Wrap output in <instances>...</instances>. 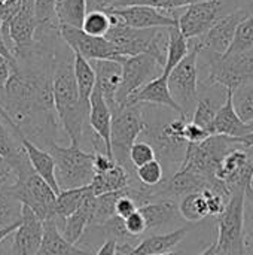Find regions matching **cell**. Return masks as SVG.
Returning a JSON list of instances; mask_svg holds the SVG:
<instances>
[{
  "instance_id": "obj_18",
  "label": "cell",
  "mask_w": 253,
  "mask_h": 255,
  "mask_svg": "<svg viewBox=\"0 0 253 255\" xmlns=\"http://www.w3.org/2000/svg\"><path fill=\"white\" fill-rule=\"evenodd\" d=\"M45 233V223L27 206L22 205V218L16 230L10 235L7 255H36Z\"/></svg>"
},
{
  "instance_id": "obj_10",
  "label": "cell",
  "mask_w": 253,
  "mask_h": 255,
  "mask_svg": "<svg viewBox=\"0 0 253 255\" xmlns=\"http://www.w3.org/2000/svg\"><path fill=\"white\" fill-rule=\"evenodd\" d=\"M239 146H242V143L237 137H230L224 134L209 136L201 143H189L182 167H188L192 172L212 181H219L216 178V173L224 158Z\"/></svg>"
},
{
  "instance_id": "obj_1",
  "label": "cell",
  "mask_w": 253,
  "mask_h": 255,
  "mask_svg": "<svg viewBox=\"0 0 253 255\" xmlns=\"http://www.w3.org/2000/svg\"><path fill=\"white\" fill-rule=\"evenodd\" d=\"M60 30L39 31L30 46L16 48V67L4 85L0 106L21 131L42 149L58 142L60 121L54 105L55 49Z\"/></svg>"
},
{
  "instance_id": "obj_55",
  "label": "cell",
  "mask_w": 253,
  "mask_h": 255,
  "mask_svg": "<svg viewBox=\"0 0 253 255\" xmlns=\"http://www.w3.org/2000/svg\"><path fill=\"white\" fill-rule=\"evenodd\" d=\"M0 1L6 6H10V7H18L21 4V0H0Z\"/></svg>"
},
{
  "instance_id": "obj_47",
  "label": "cell",
  "mask_w": 253,
  "mask_h": 255,
  "mask_svg": "<svg viewBox=\"0 0 253 255\" xmlns=\"http://www.w3.org/2000/svg\"><path fill=\"white\" fill-rule=\"evenodd\" d=\"M122 0H86V9L88 12L100 10V12H110L116 7H119Z\"/></svg>"
},
{
  "instance_id": "obj_25",
  "label": "cell",
  "mask_w": 253,
  "mask_h": 255,
  "mask_svg": "<svg viewBox=\"0 0 253 255\" xmlns=\"http://www.w3.org/2000/svg\"><path fill=\"white\" fill-rule=\"evenodd\" d=\"M139 211L146 220L148 233H152L154 230H164L166 227L179 223V220L182 218L179 203L174 200H154L139 208Z\"/></svg>"
},
{
  "instance_id": "obj_19",
  "label": "cell",
  "mask_w": 253,
  "mask_h": 255,
  "mask_svg": "<svg viewBox=\"0 0 253 255\" xmlns=\"http://www.w3.org/2000/svg\"><path fill=\"white\" fill-rule=\"evenodd\" d=\"M107 13L118 15L127 25L134 28H169L179 25V16L174 12L169 13L151 6H124Z\"/></svg>"
},
{
  "instance_id": "obj_56",
  "label": "cell",
  "mask_w": 253,
  "mask_h": 255,
  "mask_svg": "<svg viewBox=\"0 0 253 255\" xmlns=\"http://www.w3.org/2000/svg\"><path fill=\"white\" fill-rule=\"evenodd\" d=\"M248 200H251L253 205V196H248ZM246 233H248V238H249V239L253 242V221H251V229H249V230H246Z\"/></svg>"
},
{
  "instance_id": "obj_3",
  "label": "cell",
  "mask_w": 253,
  "mask_h": 255,
  "mask_svg": "<svg viewBox=\"0 0 253 255\" xmlns=\"http://www.w3.org/2000/svg\"><path fill=\"white\" fill-rule=\"evenodd\" d=\"M163 106L143 105V115L146 121V130L143 133L145 140L149 142L166 170L170 172L169 178L174 175L185 163L189 143L185 139V126L189 120L177 115L176 118H167Z\"/></svg>"
},
{
  "instance_id": "obj_34",
  "label": "cell",
  "mask_w": 253,
  "mask_h": 255,
  "mask_svg": "<svg viewBox=\"0 0 253 255\" xmlns=\"http://www.w3.org/2000/svg\"><path fill=\"white\" fill-rule=\"evenodd\" d=\"M179 211L185 221L188 223H200L210 217V208L204 191L192 193L183 197L179 202Z\"/></svg>"
},
{
  "instance_id": "obj_57",
  "label": "cell",
  "mask_w": 253,
  "mask_h": 255,
  "mask_svg": "<svg viewBox=\"0 0 253 255\" xmlns=\"http://www.w3.org/2000/svg\"><path fill=\"white\" fill-rule=\"evenodd\" d=\"M158 255H186L183 251H170V253H164V254H158Z\"/></svg>"
},
{
  "instance_id": "obj_42",
  "label": "cell",
  "mask_w": 253,
  "mask_h": 255,
  "mask_svg": "<svg viewBox=\"0 0 253 255\" xmlns=\"http://www.w3.org/2000/svg\"><path fill=\"white\" fill-rule=\"evenodd\" d=\"M253 48V13L249 15L237 28L234 42L228 52H242Z\"/></svg>"
},
{
  "instance_id": "obj_43",
  "label": "cell",
  "mask_w": 253,
  "mask_h": 255,
  "mask_svg": "<svg viewBox=\"0 0 253 255\" xmlns=\"http://www.w3.org/2000/svg\"><path fill=\"white\" fill-rule=\"evenodd\" d=\"M154 160H157V152L149 142L140 140L133 145V148L130 151V161H131L133 167L139 169Z\"/></svg>"
},
{
  "instance_id": "obj_22",
  "label": "cell",
  "mask_w": 253,
  "mask_h": 255,
  "mask_svg": "<svg viewBox=\"0 0 253 255\" xmlns=\"http://www.w3.org/2000/svg\"><path fill=\"white\" fill-rule=\"evenodd\" d=\"M89 63L95 70L97 88L113 111L116 108V94L122 82V64L118 60H92Z\"/></svg>"
},
{
  "instance_id": "obj_40",
  "label": "cell",
  "mask_w": 253,
  "mask_h": 255,
  "mask_svg": "<svg viewBox=\"0 0 253 255\" xmlns=\"http://www.w3.org/2000/svg\"><path fill=\"white\" fill-rule=\"evenodd\" d=\"M112 28V16L107 12H100V10H94V12H88L85 16V21L82 24V30L88 34L92 36H103L106 37V34L109 33V30Z\"/></svg>"
},
{
  "instance_id": "obj_17",
  "label": "cell",
  "mask_w": 253,
  "mask_h": 255,
  "mask_svg": "<svg viewBox=\"0 0 253 255\" xmlns=\"http://www.w3.org/2000/svg\"><path fill=\"white\" fill-rule=\"evenodd\" d=\"M252 13L253 7L237 10L225 16L219 22H216L204 36L198 39H189V40H192L200 48V51H207V52L218 54V55H224L231 48L239 25Z\"/></svg>"
},
{
  "instance_id": "obj_16",
  "label": "cell",
  "mask_w": 253,
  "mask_h": 255,
  "mask_svg": "<svg viewBox=\"0 0 253 255\" xmlns=\"http://www.w3.org/2000/svg\"><path fill=\"white\" fill-rule=\"evenodd\" d=\"M37 28L39 22L36 18L34 0H21L15 15L9 21L3 22V33L10 54L13 55L16 48L33 45L36 40Z\"/></svg>"
},
{
  "instance_id": "obj_31",
  "label": "cell",
  "mask_w": 253,
  "mask_h": 255,
  "mask_svg": "<svg viewBox=\"0 0 253 255\" xmlns=\"http://www.w3.org/2000/svg\"><path fill=\"white\" fill-rule=\"evenodd\" d=\"M91 193V187H82V188H73V190H63L55 200V208H54V220L57 221L58 227L61 226V223L69 218L70 215H73L81 205L85 202V199L89 196ZM51 220V218H49Z\"/></svg>"
},
{
  "instance_id": "obj_50",
  "label": "cell",
  "mask_w": 253,
  "mask_h": 255,
  "mask_svg": "<svg viewBox=\"0 0 253 255\" xmlns=\"http://www.w3.org/2000/svg\"><path fill=\"white\" fill-rule=\"evenodd\" d=\"M0 179L6 181V182L13 181V172H12L10 166L7 164V161L1 155H0Z\"/></svg>"
},
{
  "instance_id": "obj_36",
  "label": "cell",
  "mask_w": 253,
  "mask_h": 255,
  "mask_svg": "<svg viewBox=\"0 0 253 255\" xmlns=\"http://www.w3.org/2000/svg\"><path fill=\"white\" fill-rule=\"evenodd\" d=\"M22 218V203L9 191L7 184L0 190V230L18 226Z\"/></svg>"
},
{
  "instance_id": "obj_33",
  "label": "cell",
  "mask_w": 253,
  "mask_h": 255,
  "mask_svg": "<svg viewBox=\"0 0 253 255\" xmlns=\"http://www.w3.org/2000/svg\"><path fill=\"white\" fill-rule=\"evenodd\" d=\"M189 39L180 31L179 25L169 27V46H167V60L164 66V75L169 76L170 72L189 54Z\"/></svg>"
},
{
  "instance_id": "obj_4",
  "label": "cell",
  "mask_w": 253,
  "mask_h": 255,
  "mask_svg": "<svg viewBox=\"0 0 253 255\" xmlns=\"http://www.w3.org/2000/svg\"><path fill=\"white\" fill-rule=\"evenodd\" d=\"M198 60H203V66L206 67L201 87L218 84L230 91H236L253 81V48L224 55L200 51Z\"/></svg>"
},
{
  "instance_id": "obj_12",
  "label": "cell",
  "mask_w": 253,
  "mask_h": 255,
  "mask_svg": "<svg viewBox=\"0 0 253 255\" xmlns=\"http://www.w3.org/2000/svg\"><path fill=\"white\" fill-rule=\"evenodd\" d=\"M9 191L27 208H30L43 223L54 217L57 193L34 170L28 175L7 182Z\"/></svg>"
},
{
  "instance_id": "obj_29",
  "label": "cell",
  "mask_w": 253,
  "mask_h": 255,
  "mask_svg": "<svg viewBox=\"0 0 253 255\" xmlns=\"http://www.w3.org/2000/svg\"><path fill=\"white\" fill-rule=\"evenodd\" d=\"M131 184H139V181H136L122 164L116 163V166L112 167L110 170L103 173H95L89 187L92 190V194L98 197L106 193L121 191Z\"/></svg>"
},
{
  "instance_id": "obj_14",
  "label": "cell",
  "mask_w": 253,
  "mask_h": 255,
  "mask_svg": "<svg viewBox=\"0 0 253 255\" xmlns=\"http://www.w3.org/2000/svg\"><path fill=\"white\" fill-rule=\"evenodd\" d=\"M0 155L7 161L13 172V179L22 178L33 172L25 148L22 145V134L10 121L4 109L0 106Z\"/></svg>"
},
{
  "instance_id": "obj_52",
  "label": "cell",
  "mask_w": 253,
  "mask_h": 255,
  "mask_svg": "<svg viewBox=\"0 0 253 255\" xmlns=\"http://www.w3.org/2000/svg\"><path fill=\"white\" fill-rule=\"evenodd\" d=\"M19 226V224H18ZM18 226H13V227H9L6 230H0V255H3V247H4V241L9 239V236L16 230Z\"/></svg>"
},
{
  "instance_id": "obj_37",
  "label": "cell",
  "mask_w": 253,
  "mask_h": 255,
  "mask_svg": "<svg viewBox=\"0 0 253 255\" xmlns=\"http://www.w3.org/2000/svg\"><path fill=\"white\" fill-rule=\"evenodd\" d=\"M233 103L239 117L245 123L253 124V81L233 91Z\"/></svg>"
},
{
  "instance_id": "obj_27",
  "label": "cell",
  "mask_w": 253,
  "mask_h": 255,
  "mask_svg": "<svg viewBox=\"0 0 253 255\" xmlns=\"http://www.w3.org/2000/svg\"><path fill=\"white\" fill-rule=\"evenodd\" d=\"M253 131V124L245 123L233 103V91L228 90V96L219 112L216 114L215 123H213V134H224L230 137H243Z\"/></svg>"
},
{
  "instance_id": "obj_26",
  "label": "cell",
  "mask_w": 253,
  "mask_h": 255,
  "mask_svg": "<svg viewBox=\"0 0 253 255\" xmlns=\"http://www.w3.org/2000/svg\"><path fill=\"white\" fill-rule=\"evenodd\" d=\"M88 248H81L76 244L69 242L58 229L54 218L45 221V233L42 245L36 255H94Z\"/></svg>"
},
{
  "instance_id": "obj_48",
  "label": "cell",
  "mask_w": 253,
  "mask_h": 255,
  "mask_svg": "<svg viewBox=\"0 0 253 255\" xmlns=\"http://www.w3.org/2000/svg\"><path fill=\"white\" fill-rule=\"evenodd\" d=\"M10 76V64L9 61L0 54V102L3 99V91H4V85L7 82Z\"/></svg>"
},
{
  "instance_id": "obj_49",
  "label": "cell",
  "mask_w": 253,
  "mask_h": 255,
  "mask_svg": "<svg viewBox=\"0 0 253 255\" xmlns=\"http://www.w3.org/2000/svg\"><path fill=\"white\" fill-rule=\"evenodd\" d=\"M94 255H118V244L113 239H107L100 245Z\"/></svg>"
},
{
  "instance_id": "obj_20",
  "label": "cell",
  "mask_w": 253,
  "mask_h": 255,
  "mask_svg": "<svg viewBox=\"0 0 253 255\" xmlns=\"http://www.w3.org/2000/svg\"><path fill=\"white\" fill-rule=\"evenodd\" d=\"M204 93L198 96V103L192 115V123L204 128L213 136V123L216 118V114L222 108V105L227 100L228 90L222 85H203L201 87Z\"/></svg>"
},
{
  "instance_id": "obj_28",
  "label": "cell",
  "mask_w": 253,
  "mask_h": 255,
  "mask_svg": "<svg viewBox=\"0 0 253 255\" xmlns=\"http://www.w3.org/2000/svg\"><path fill=\"white\" fill-rule=\"evenodd\" d=\"M189 230H191L189 226H183L170 233L149 235V236L143 238L128 255H158L170 253L179 244L183 242V239L186 238Z\"/></svg>"
},
{
  "instance_id": "obj_7",
  "label": "cell",
  "mask_w": 253,
  "mask_h": 255,
  "mask_svg": "<svg viewBox=\"0 0 253 255\" xmlns=\"http://www.w3.org/2000/svg\"><path fill=\"white\" fill-rule=\"evenodd\" d=\"M46 151L51 152L55 161V176L60 190H73L91 185L95 169V152L85 151L82 146H63L58 142L52 143Z\"/></svg>"
},
{
  "instance_id": "obj_6",
  "label": "cell",
  "mask_w": 253,
  "mask_h": 255,
  "mask_svg": "<svg viewBox=\"0 0 253 255\" xmlns=\"http://www.w3.org/2000/svg\"><path fill=\"white\" fill-rule=\"evenodd\" d=\"M246 203L248 188H237L231 193L224 212L216 217V255H249L246 245Z\"/></svg>"
},
{
  "instance_id": "obj_39",
  "label": "cell",
  "mask_w": 253,
  "mask_h": 255,
  "mask_svg": "<svg viewBox=\"0 0 253 255\" xmlns=\"http://www.w3.org/2000/svg\"><path fill=\"white\" fill-rule=\"evenodd\" d=\"M136 178L137 181L148 187V188H154L158 187L160 184H163L166 181V169L163 166V163L160 160H154L139 169H136Z\"/></svg>"
},
{
  "instance_id": "obj_21",
  "label": "cell",
  "mask_w": 253,
  "mask_h": 255,
  "mask_svg": "<svg viewBox=\"0 0 253 255\" xmlns=\"http://www.w3.org/2000/svg\"><path fill=\"white\" fill-rule=\"evenodd\" d=\"M88 123L92 131L104 142L106 145V152L110 158H113L112 152V142H110V131H112V109L107 105L104 96L101 91L97 88L91 96L89 100V115H88ZM115 160V158H113Z\"/></svg>"
},
{
  "instance_id": "obj_32",
  "label": "cell",
  "mask_w": 253,
  "mask_h": 255,
  "mask_svg": "<svg viewBox=\"0 0 253 255\" xmlns=\"http://www.w3.org/2000/svg\"><path fill=\"white\" fill-rule=\"evenodd\" d=\"M73 66H75V78H76L81 100L89 109V100H91V96H92L95 85H97L95 70L91 66V63L79 54H75V64Z\"/></svg>"
},
{
  "instance_id": "obj_2",
  "label": "cell",
  "mask_w": 253,
  "mask_h": 255,
  "mask_svg": "<svg viewBox=\"0 0 253 255\" xmlns=\"http://www.w3.org/2000/svg\"><path fill=\"white\" fill-rule=\"evenodd\" d=\"M75 52L61 39L55 49L54 105L60 126L72 145L82 146L89 130V109L82 103L75 78Z\"/></svg>"
},
{
  "instance_id": "obj_8",
  "label": "cell",
  "mask_w": 253,
  "mask_h": 255,
  "mask_svg": "<svg viewBox=\"0 0 253 255\" xmlns=\"http://www.w3.org/2000/svg\"><path fill=\"white\" fill-rule=\"evenodd\" d=\"M146 130V121L143 115V105L140 103H127L124 106H118L112 111V152L116 163L122 164L131 176L137 181L136 175L131 172L130 151L133 145L137 142L139 136H142Z\"/></svg>"
},
{
  "instance_id": "obj_53",
  "label": "cell",
  "mask_w": 253,
  "mask_h": 255,
  "mask_svg": "<svg viewBox=\"0 0 253 255\" xmlns=\"http://www.w3.org/2000/svg\"><path fill=\"white\" fill-rule=\"evenodd\" d=\"M239 140H240V143L245 148H253V131L249 133V134H246V136H243V137H240Z\"/></svg>"
},
{
  "instance_id": "obj_24",
  "label": "cell",
  "mask_w": 253,
  "mask_h": 255,
  "mask_svg": "<svg viewBox=\"0 0 253 255\" xmlns=\"http://www.w3.org/2000/svg\"><path fill=\"white\" fill-rule=\"evenodd\" d=\"M127 103H140V105H155L163 106L174 111L182 117V109L176 103V100L171 96V91L169 88V76L164 73L158 76L157 79L148 82L142 90H139ZM125 103V105H127Z\"/></svg>"
},
{
  "instance_id": "obj_44",
  "label": "cell",
  "mask_w": 253,
  "mask_h": 255,
  "mask_svg": "<svg viewBox=\"0 0 253 255\" xmlns=\"http://www.w3.org/2000/svg\"><path fill=\"white\" fill-rule=\"evenodd\" d=\"M139 211V206H137V202L133 199V190L131 187L128 185L124 191H122V196L118 199L116 202V206H115V215H118L119 218L122 220H127L128 217H131L134 212Z\"/></svg>"
},
{
  "instance_id": "obj_15",
  "label": "cell",
  "mask_w": 253,
  "mask_h": 255,
  "mask_svg": "<svg viewBox=\"0 0 253 255\" xmlns=\"http://www.w3.org/2000/svg\"><path fill=\"white\" fill-rule=\"evenodd\" d=\"M60 36L69 45V48L75 52L86 58L92 60H121L118 49L115 45L103 36H92L85 33L82 28H75L69 25H60Z\"/></svg>"
},
{
  "instance_id": "obj_38",
  "label": "cell",
  "mask_w": 253,
  "mask_h": 255,
  "mask_svg": "<svg viewBox=\"0 0 253 255\" xmlns=\"http://www.w3.org/2000/svg\"><path fill=\"white\" fill-rule=\"evenodd\" d=\"M57 1L58 0H34L36 18L39 22L37 30L60 28V22L57 19Z\"/></svg>"
},
{
  "instance_id": "obj_58",
  "label": "cell",
  "mask_w": 253,
  "mask_h": 255,
  "mask_svg": "<svg viewBox=\"0 0 253 255\" xmlns=\"http://www.w3.org/2000/svg\"><path fill=\"white\" fill-rule=\"evenodd\" d=\"M4 184H7V182H6V181H1V179H0V190H1V187H3Z\"/></svg>"
},
{
  "instance_id": "obj_23",
  "label": "cell",
  "mask_w": 253,
  "mask_h": 255,
  "mask_svg": "<svg viewBox=\"0 0 253 255\" xmlns=\"http://www.w3.org/2000/svg\"><path fill=\"white\" fill-rule=\"evenodd\" d=\"M95 208H97V197L92 194V190H91L89 196L85 199V202L81 205V208L73 215L66 218L61 223V226L58 227L60 232L63 233V236L69 242L78 244L82 241L86 230L92 226Z\"/></svg>"
},
{
  "instance_id": "obj_54",
  "label": "cell",
  "mask_w": 253,
  "mask_h": 255,
  "mask_svg": "<svg viewBox=\"0 0 253 255\" xmlns=\"http://www.w3.org/2000/svg\"><path fill=\"white\" fill-rule=\"evenodd\" d=\"M218 251V247H216V242H213L212 245H209L204 251H201L198 255H216Z\"/></svg>"
},
{
  "instance_id": "obj_41",
  "label": "cell",
  "mask_w": 253,
  "mask_h": 255,
  "mask_svg": "<svg viewBox=\"0 0 253 255\" xmlns=\"http://www.w3.org/2000/svg\"><path fill=\"white\" fill-rule=\"evenodd\" d=\"M204 0H122L119 7L124 6H151L167 12H176L180 7H188ZM118 9V7H116Z\"/></svg>"
},
{
  "instance_id": "obj_5",
  "label": "cell",
  "mask_w": 253,
  "mask_h": 255,
  "mask_svg": "<svg viewBox=\"0 0 253 255\" xmlns=\"http://www.w3.org/2000/svg\"><path fill=\"white\" fill-rule=\"evenodd\" d=\"M106 37L115 45L121 57L152 54L163 67L166 66L169 28H134L118 16Z\"/></svg>"
},
{
  "instance_id": "obj_11",
  "label": "cell",
  "mask_w": 253,
  "mask_h": 255,
  "mask_svg": "<svg viewBox=\"0 0 253 255\" xmlns=\"http://www.w3.org/2000/svg\"><path fill=\"white\" fill-rule=\"evenodd\" d=\"M198 54V46L192 43L189 54L169 75V88L171 91V96L180 106L182 117L189 121L192 120L200 96Z\"/></svg>"
},
{
  "instance_id": "obj_46",
  "label": "cell",
  "mask_w": 253,
  "mask_h": 255,
  "mask_svg": "<svg viewBox=\"0 0 253 255\" xmlns=\"http://www.w3.org/2000/svg\"><path fill=\"white\" fill-rule=\"evenodd\" d=\"M209 136H212L209 131H206L204 128H201L200 126H197L192 121H188L185 126V139L188 143H201L203 140H206Z\"/></svg>"
},
{
  "instance_id": "obj_30",
  "label": "cell",
  "mask_w": 253,
  "mask_h": 255,
  "mask_svg": "<svg viewBox=\"0 0 253 255\" xmlns=\"http://www.w3.org/2000/svg\"><path fill=\"white\" fill-rule=\"evenodd\" d=\"M22 145L25 148V152L28 155V160L34 169V172L40 178H43L57 194H60L61 190L58 187L57 176H55V161H54V157L51 155V152L39 148L37 145H34L31 140H28L25 137H22Z\"/></svg>"
},
{
  "instance_id": "obj_35",
  "label": "cell",
  "mask_w": 253,
  "mask_h": 255,
  "mask_svg": "<svg viewBox=\"0 0 253 255\" xmlns=\"http://www.w3.org/2000/svg\"><path fill=\"white\" fill-rule=\"evenodd\" d=\"M86 13H88L86 0H58L57 1V19L60 25L82 28Z\"/></svg>"
},
{
  "instance_id": "obj_9",
  "label": "cell",
  "mask_w": 253,
  "mask_h": 255,
  "mask_svg": "<svg viewBox=\"0 0 253 255\" xmlns=\"http://www.w3.org/2000/svg\"><path fill=\"white\" fill-rule=\"evenodd\" d=\"M246 7H253V0L198 1L188 6L186 10L179 16V28L186 39H198L225 16Z\"/></svg>"
},
{
  "instance_id": "obj_13",
  "label": "cell",
  "mask_w": 253,
  "mask_h": 255,
  "mask_svg": "<svg viewBox=\"0 0 253 255\" xmlns=\"http://www.w3.org/2000/svg\"><path fill=\"white\" fill-rule=\"evenodd\" d=\"M119 61L122 64V82L116 94V108L124 106L148 82L164 73L163 64L152 54L122 57Z\"/></svg>"
},
{
  "instance_id": "obj_45",
  "label": "cell",
  "mask_w": 253,
  "mask_h": 255,
  "mask_svg": "<svg viewBox=\"0 0 253 255\" xmlns=\"http://www.w3.org/2000/svg\"><path fill=\"white\" fill-rule=\"evenodd\" d=\"M124 224H125V229L127 232L134 236V238H142L148 233V226H146V220L143 217V214L140 211L134 212L131 217H128L127 220H124Z\"/></svg>"
},
{
  "instance_id": "obj_51",
  "label": "cell",
  "mask_w": 253,
  "mask_h": 255,
  "mask_svg": "<svg viewBox=\"0 0 253 255\" xmlns=\"http://www.w3.org/2000/svg\"><path fill=\"white\" fill-rule=\"evenodd\" d=\"M18 7H19V6H18ZM18 7H10V6H6V4H3V3L0 1V22L9 21V19L15 15V12L18 10Z\"/></svg>"
}]
</instances>
